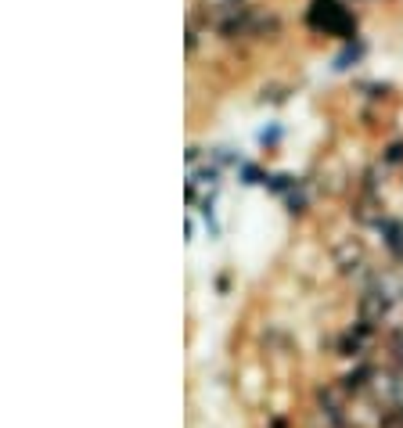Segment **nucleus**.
Here are the masks:
<instances>
[{
	"instance_id": "6",
	"label": "nucleus",
	"mask_w": 403,
	"mask_h": 428,
	"mask_svg": "<svg viewBox=\"0 0 403 428\" xmlns=\"http://www.w3.org/2000/svg\"><path fill=\"white\" fill-rule=\"evenodd\" d=\"M234 173H238V180L245 184V188H256V184H263V188H267V180H270V173H267V169H263L259 162H242L238 169H234Z\"/></svg>"
},
{
	"instance_id": "18",
	"label": "nucleus",
	"mask_w": 403,
	"mask_h": 428,
	"mask_svg": "<svg viewBox=\"0 0 403 428\" xmlns=\"http://www.w3.org/2000/svg\"><path fill=\"white\" fill-rule=\"evenodd\" d=\"M216 4H227V8H242L245 0H216Z\"/></svg>"
},
{
	"instance_id": "5",
	"label": "nucleus",
	"mask_w": 403,
	"mask_h": 428,
	"mask_svg": "<svg viewBox=\"0 0 403 428\" xmlns=\"http://www.w3.org/2000/svg\"><path fill=\"white\" fill-rule=\"evenodd\" d=\"M364 54H367V44L356 36V40H350V44H342V51L331 58V68H335V73H350L353 65L364 62Z\"/></svg>"
},
{
	"instance_id": "1",
	"label": "nucleus",
	"mask_w": 403,
	"mask_h": 428,
	"mask_svg": "<svg viewBox=\"0 0 403 428\" xmlns=\"http://www.w3.org/2000/svg\"><path fill=\"white\" fill-rule=\"evenodd\" d=\"M307 25L321 36H339L342 44L356 40V15L350 8H342L339 0H313L307 11Z\"/></svg>"
},
{
	"instance_id": "8",
	"label": "nucleus",
	"mask_w": 403,
	"mask_h": 428,
	"mask_svg": "<svg viewBox=\"0 0 403 428\" xmlns=\"http://www.w3.org/2000/svg\"><path fill=\"white\" fill-rule=\"evenodd\" d=\"M302 184V177H296V173H270V180H267V191L270 194H281V198H288L291 191H296Z\"/></svg>"
},
{
	"instance_id": "14",
	"label": "nucleus",
	"mask_w": 403,
	"mask_h": 428,
	"mask_svg": "<svg viewBox=\"0 0 403 428\" xmlns=\"http://www.w3.org/2000/svg\"><path fill=\"white\" fill-rule=\"evenodd\" d=\"M360 94H364L367 97V101H385V97L389 94H393V87H389V83H378V79H374V83H360V87H356Z\"/></svg>"
},
{
	"instance_id": "11",
	"label": "nucleus",
	"mask_w": 403,
	"mask_h": 428,
	"mask_svg": "<svg viewBox=\"0 0 403 428\" xmlns=\"http://www.w3.org/2000/svg\"><path fill=\"white\" fill-rule=\"evenodd\" d=\"M281 137H285L281 123H270V126H263V130L256 134V144H259V148H267V151H274L277 144H281Z\"/></svg>"
},
{
	"instance_id": "9",
	"label": "nucleus",
	"mask_w": 403,
	"mask_h": 428,
	"mask_svg": "<svg viewBox=\"0 0 403 428\" xmlns=\"http://www.w3.org/2000/svg\"><path fill=\"white\" fill-rule=\"evenodd\" d=\"M198 212H202V220H205V231H209V238H220V223H216V194H213V191L198 202Z\"/></svg>"
},
{
	"instance_id": "13",
	"label": "nucleus",
	"mask_w": 403,
	"mask_h": 428,
	"mask_svg": "<svg viewBox=\"0 0 403 428\" xmlns=\"http://www.w3.org/2000/svg\"><path fill=\"white\" fill-rule=\"evenodd\" d=\"M389 360H393V367L403 375V327H396V331L389 335Z\"/></svg>"
},
{
	"instance_id": "16",
	"label": "nucleus",
	"mask_w": 403,
	"mask_h": 428,
	"mask_svg": "<svg viewBox=\"0 0 403 428\" xmlns=\"http://www.w3.org/2000/svg\"><path fill=\"white\" fill-rule=\"evenodd\" d=\"M202 155H209V151H202L198 144H187V151H184V162H187V169H194L202 162Z\"/></svg>"
},
{
	"instance_id": "12",
	"label": "nucleus",
	"mask_w": 403,
	"mask_h": 428,
	"mask_svg": "<svg viewBox=\"0 0 403 428\" xmlns=\"http://www.w3.org/2000/svg\"><path fill=\"white\" fill-rule=\"evenodd\" d=\"M288 94H291V87H285V83H270V87H263L259 101H263V105H285Z\"/></svg>"
},
{
	"instance_id": "10",
	"label": "nucleus",
	"mask_w": 403,
	"mask_h": 428,
	"mask_svg": "<svg viewBox=\"0 0 403 428\" xmlns=\"http://www.w3.org/2000/svg\"><path fill=\"white\" fill-rule=\"evenodd\" d=\"M285 205H288V212L291 216H307V209H310V194H307V180L299 184L296 191H291L288 198H285Z\"/></svg>"
},
{
	"instance_id": "7",
	"label": "nucleus",
	"mask_w": 403,
	"mask_h": 428,
	"mask_svg": "<svg viewBox=\"0 0 403 428\" xmlns=\"http://www.w3.org/2000/svg\"><path fill=\"white\" fill-rule=\"evenodd\" d=\"M220 177H224V169H220L216 162H205V166H194V169H187V180L202 184V188H216V184H220Z\"/></svg>"
},
{
	"instance_id": "2",
	"label": "nucleus",
	"mask_w": 403,
	"mask_h": 428,
	"mask_svg": "<svg viewBox=\"0 0 403 428\" xmlns=\"http://www.w3.org/2000/svg\"><path fill=\"white\" fill-rule=\"evenodd\" d=\"M331 255H335V266L342 270V274H364L367 270V249L360 238H342L335 249H331Z\"/></svg>"
},
{
	"instance_id": "17",
	"label": "nucleus",
	"mask_w": 403,
	"mask_h": 428,
	"mask_svg": "<svg viewBox=\"0 0 403 428\" xmlns=\"http://www.w3.org/2000/svg\"><path fill=\"white\" fill-rule=\"evenodd\" d=\"M184 198H187V205L198 202V184H194V180H187V184H184Z\"/></svg>"
},
{
	"instance_id": "3",
	"label": "nucleus",
	"mask_w": 403,
	"mask_h": 428,
	"mask_svg": "<svg viewBox=\"0 0 403 428\" xmlns=\"http://www.w3.org/2000/svg\"><path fill=\"white\" fill-rule=\"evenodd\" d=\"M371 338H374V324L356 320L353 327H346V331L339 335V356H346V360H356V356L367 349Z\"/></svg>"
},
{
	"instance_id": "15",
	"label": "nucleus",
	"mask_w": 403,
	"mask_h": 428,
	"mask_svg": "<svg viewBox=\"0 0 403 428\" xmlns=\"http://www.w3.org/2000/svg\"><path fill=\"white\" fill-rule=\"evenodd\" d=\"M378 159L389 166V169H396V166H403V137L400 140H393V144H385L382 148V155H378Z\"/></svg>"
},
{
	"instance_id": "4",
	"label": "nucleus",
	"mask_w": 403,
	"mask_h": 428,
	"mask_svg": "<svg viewBox=\"0 0 403 428\" xmlns=\"http://www.w3.org/2000/svg\"><path fill=\"white\" fill-rule=\"evenodd\" d=\"M374 375H378V367H374V364H356L353 370H346V375L339 378V389L346 392V399H360V396L371 392Z\"/></svg>"
}]
</instances>
